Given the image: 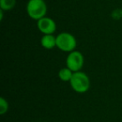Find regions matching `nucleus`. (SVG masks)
I'll use <instances>...</instances> for the list:
<instances>
[{"label": "nucleus", "mask_w": 122, "mask_h": 122, "mask_svg": "<svg viewBox=\"0 0 122 122\" xmlns=\"http://www.w3.org/2000/svg\"><path fill=\"white\" fill-rule=\"evenodd\" d=\"M9 102L6 99H4V97L0 98V115H4L9 111Z\"/></svg>", "instance_id": "9"}, {"label": "nucleus", "mask_w": 122, "mask_h": 122, "mask_svg": "<svg viewBox=\"0 0 122 122\" xmlns=\"http://www.w3.org/2000/svg\"><path fill=\"white\" fill-rule=\"evenodd\" d=\"M4 10L0 9V21H3V19H4Z\"/></svg>", "instance_id": "10"}, {"label": "nucleus", "mask_w": 122, "mask_h": 122, "mask_svg": "<svg viewBox=\"0 0 122 122\" xmlns=\"http://www.w3.org/2000/svg\"><path fill=\"white\" fill-rule=\"evenodd\" d=\"M16 5V0H0V9L9 11Z\"/></svg>", "instance_id": "8"}, {"label": "nucleus", "mask_w": 122, "mask_h": 122, "mask_svg": "<svg viewBox=\"0 0 122 122\" xmlns=\"http://www.w3.org/2000/svg\"><path fill=\"white\" fill-rule=\"evenodd\" d=\"M40 44L44 49H52L56 47V36L54 34H43Z\"/></svg>", "instance_id": "6"}, {"label": "nucleus", "mask_w": 122, "mask_h": 122, "mask_svg": "<svg viewBox=\"0 0 122 122\" xmlns=\"http://www.w3.org/2000/svg\"><path fill=\"white\" fill-rule=\"evenodd\" d=\"M85 64V57L83 54L78 50H74L69 53L66 58V67L73 72H77L82 70Z\"/></svg>", "instance_id": "4"}, {"label": "nucleus", "mask_w": 122, "mask_h": 122, "mask_svg": "<svg viewBox=\"0 0 122 122\" xmlns=\"http://www.w3.org/2000/svg\"><path fill=\"white\" fill-rule=\"evenodd\" d=\"M74 72L72 71L70 69H69L68 67H65L62 68L58 73V76H59V80H62L64 82H70L71 80L72 76H73Z\"/></svg>", "instance_id": "7"}, {"label": "nucleus", "mask_w": 122, "mask_h": 122, "mask_svg": "<svg viewBox=\"0 0 122 122\" xmlns=\"http://www.w3.org/2000/svg\"><path fill=\"white\" fill-rule=\"evenodd\" d=\"M47 10V4L44 0H29L26 5L29 17L36 21L45 17Z\"/></svg>", "instance_id": "2"}, {"label": "nucleus", "mask_w": 122, "mask_h": 122, "mask_svg": "<svg viewBox=\"0 0 122 122\" xmlns=\"http://www.w3.org/2000/svg\"><path fill=\"white\" fill-rule=\"evenodd\" d=\"M37 28L43 34H54L57 29V25L54 19L45 16L37 21Z\"/></svg>", "instance_id": "5"}, {"label": "nucleus", "mask_w": 122, "mask_h": 122, "mask_svg": "<svg viewBox=\"0 0 122 122\" xmlns=\"http://www.w3.org/2000/svg\"><path fill=\"white\" fill-rule=\"evenodd\" d=\"M76 46V39L70 33L62 32L56 36V47L63 52H72V51L75 50Z\"/></svg>", "instance_id": "3"}, {"label": "nucleus", "mask_w": 122, "mask_h": 122, "mask_svg": "<svg viewBox=\"0 0 122 122\" xmlns=\"http://www.w3.org/2000/svg\"><path fill=\"white\" fill-rule=\"evenodd\" d=\"M72 90L79 94L86 93L90 87V80L86 73L81 71L74 72L73 76L70 81Z\"/></svg>", "instance_id": "1"}]
</instances>
